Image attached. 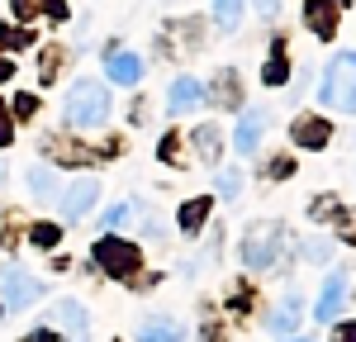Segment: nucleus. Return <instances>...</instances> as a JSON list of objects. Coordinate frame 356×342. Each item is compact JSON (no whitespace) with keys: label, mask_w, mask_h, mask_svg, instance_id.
<instances>
[{"label":"nucleus","mask_w":356,"mask_h":342,"mask_svg":"<svg viewBox=\"0 0 356 342\" xmlns=\"http://www.w3.org/2000/svg\"><path fill=\"white\" fill-rule=\"evenodd\" d=\"M252 5H257V15H266V19L280 15V0H252Z\"/></svg>","instance_id":"nucleus-27"},{"label":"nucleus","mask_w":356,"mask_h":342,"mask_svg":"<svg viewBox=\"0 0 356 342\" xmlns=\"http://www.w3.org/2000/svg\"><path fill=\"white\" fill-rule=\"evenodd\" d=\"M57 238H62V228H57V224H33V247H53Z\"/></svg>","instance_id":"nucleus-24"},{"label":"nucleus","mask_w":356,"mask_h":342,"mask_svg":"<svg viewBox=\"0 0 356 342\" xmlns=\"http://www.w3.org/2000/svg\"><path fill=\"white\" fill-rule=\"evenodd\" d=\"M347 10V0H309L304 5V24L318 38H337V15Z\"/></svg>","instance_id":"nucleus-7"},{"label":"nucleus","mask_w":356,"mask_h":342,"mask_svg":"<svg viewBox=\"0 0 356 342\" xmlns=\"http://www.w3.org/2000/svg\"><path fill=\"white\" fill-rule=\"evenodd\" d=\"M29 190L38 200H53L57 195V171L53 167H29Z\"/></svg>","instance_id":"nucleus-17"},{"label":"nucleus","mask_w":356,"mask_h":342,"mask_svg":"<svg viewBox=\"0 0 356 342\" xmlns=\"http://www.w3.org/2000/svg\"><path fill=\"white\" fill-rule=\"evenodd\" d=\"M95 200H100V181L95 176H76L67 190H57V204H62V219H81L95 209Z\"/></svg>","instance_id":"nucleus-6"},{"label":"nucleus","mask_w":356,"mask_h":342,"mask_svg":"<svg viewBox=\"0 0 356 342\" xmlns=\"http://www.w3.org/2000/svg\"><path fill=\"white\" fill-rule=\"evenodd\" d=\"M38 110V100L33 95H15V114H33Z\"/></svg>","instance_id":"nucleus-26"},{"label":"nucleus","mask_w":356,"mask_h":342,"mask_svg":"<svg viewBox=\"0 0 356 342\" xmlns=\"http://www.w3.org/2000/svg\"><path fill=\"white\" fill-rule=\"evenodd\" d=\"M5 76H10V62H5V57H0V81H5Z\"/></svg>","instance_id":"nucleus-33"},{"label":"nucleus","mask_w":356,"mask_h":342,"mask_svg":"<svg viewBox=\"0 0 356 342\" xmlns=\"http://www.w3.org/2000/svg\"><path fill=\"white\" fill-rule=\"evenodd\" d=\"M166 105H171V114H191L204 105V86L195 81V76H176L171 81V90H166Z\"/></svg>","instance_id":"nucleus-12"},{"label":"nucleus","mask_w":356,"mask_h":342,"mask_svg":"<svg viewBox=\"0 0 356 342\" xmlns=\"http://www.w3.org/2000/svg\"><path fill=\"white\" fill-rule=\"evenodd\" d=\"M105 76H110L114 86H138V81H143V57H138V53H110Z\"/></svg>","instance_id":"nucleus-14"},{"label":"nucleus","mask_w":356,"mask_h":342,"mask_svg":"<svg viewBox=\"0 0 356 342\" xmlns=\"http://www.w3.org/2000/svg\"><path fill=\"white\" fill-rule=\"evenodd\" d=\"M323 105L337 114H356V48L347 53H332V62L323 67V81H318Z\"/></svg>","instance_id":"nucleus-1"},{"label":"nucleus","mask_w":356,"mask_h":342,"mask_svg":"<svg viewBox=\"0 0 356 342\" xmlns=\"http://www.w3.org/2000/svg\"><path fill=\"white\" fill-rule=\"evenodd\" d=\"M219 195L223 200H238V195H243V171H238V167L219 171Z\"/></svg>","instance_id":"nucleus-21"},{"label":"nucleus","mask_w":356,"mask_h":342,"mask_svg":"<svg viewBox=\"0 0 356 342\" xmlns=\"http://www.w3.org/2000/svg\"><path fill=\"white\" fill-rule=\"evenodd\" d=\"M48 15H57V19H62V15H67V5H62V0H48Z\"/></svg>","instance_id":"nucleus-31"},{"label":"nucleus","mask_w":356,"mask_h":342,"mask_svg":"<svg viewBox=\"0 0 356 342\" xmlns=\"http://www.w3.org/2000/svg\"><path fill=\"white\" fill-rule=\"evenodd\" d=\"M129 219H134V204H110L100 224H105V228H110V233H114V228H124V224H129Z\"/></svg>","instance_id":"nucleus-22"},{"label":"nucleus","mask_w":356,"mask_h":342,"mask_svg":"<svg viewBox=\"0 0 356 342\" xmlns=\"http://www.w3.org/2000/svg\"><path fill=\"white\" fill-rule=\"evenodd\" d=\"M62 114H67L72 129H100L110 119V90L100 81H90V76H81V81H72V90H67Z\"/></svg>","instance_id":"nucleus-2"},{"label":"nucleus","mask_w":356,"mask_h":342,"mask_svg":"<svg viewBox=\"0 0 356 342\" xmlns=\"http://www.w3.org/2000/svg\"><path fill=\"white\" fill-rule=\"evenodd\" d=\"M332 342H356V323H342V328L332 333Z\"/></svg>","instance_id":"nucleus-28"},{"label":"nucleus","mask_w":356,"mask_h":342,"mask_svg":"<svg viewBox=\"0 0 356 342\" xmlns=\"http://www.w3.org/2000/svg\"><path fill=\"white\" fill-rule=\"evenodd\" d=\"M290 342H309V338H290Z\"/></svg>","instance_id":"nucleus-34"},{"label":"nucleus","mask_w":356,"mask_h":342,"mask_svg":"<svg viewBox=\"0 0 356 342\" xmlns=\"http://www.w3.org/2000/svg\"><path fill=\"white\" fill-rule=\"evenodd\" d=\"M10 142V119H5V110H0V147Z\"/></svg>","instance_id":"nucleus-30"},{"label":"nucleus","mask_w":356,"mask_h":342,"mask_svg":"<svg viewBox=\"0 0 356 342\" xmlns=\"http://www.w3.org/2000/svg\"><path fill=\"white\" fill-rule=\"evenodd\" d=\"M214 19H219V28H238V19H243V0H214Z\"/></svg>","instance_id":"nucleus-19"},{"label":"nucleus","mask_w":356,"mask_h":342,"mask_svg":"<svg viewBox=\"0 0 356 342\" xmlns=\"http://www.w3.org/2000/svg\"><path fill=\"white\" fill-rule=\"evenodd\" d=\"M304 252L314 256V261H328V256H332V243H323V238H314V243H309Z\"/></svg>","instance_id":"nucleus-25"},{"label":"nucleus","mask_w":356,"mask_h":342,"mask_svg":"<svg viewBox=\"0 0 356 342\" xmlns=\"http://www.w3.org/2000/svg\"><path fill=\"white\" fill-rule=\"evenodd\" d=\"M280 256V224H252L243 238V261L252 271H266Z\"/></svg>","instance_id":"nucleus-3"},{"label":"nucleus","mask_w":356,"mask_h":342,"mask_svg":"<svg viewBox=\"0 0 356 342\" xmlns=\"http://www.w3.org/2000/svg\"><path fill=\"white\" fill-rule=\"evenodd\" d=\"M43 300V281L38 276H29V271H5V281H0V304L10 314L29 309V304H38Z\"/></svg>","instance_id":"nucleus-4"},{"label":"nucleus","mask_w":356,"mask_h":342,"mask_svg":"<svg viewBox=\"0 0 356 342\" xmlns=\"http://www.w3.org/2000/svg\"><path fill=\"white\" fill-rule=\"evenodd\" d=\"M29 43H33L29 28H5L0 24V48H29Z\"/></svg>","instance_id":"nucleus-23"},{"label":"nucleus","mask_w":356,"mask_h":342,"mask_svg":"<svg viewBox=\"0 0 356 342\" xmlns=\"http://www.w3.org/2000/svg\"><path fill=\"white\" fill-rule=\"evenodd\" d=\"M342 300H347V276H342V271H332L328 281H323V295H318V304H314V318H318V323H337V314H342Z\"/></svg>","instance_id":"nucleus-10"},{"label":"nucleus","mask_w":356,"mask_h":342,"mask_svg":"<svg viewBox=\"0 0 356 342\" xmlns=\"http://www.w3.org/2000/svg\"><path fill=\"white\" fill-rule=\"evenodd\" d=\"M261 133H266V110H243V119H238V129H233V147L243 152V157H252L257 152V142H261Z\"/></svg>","instance_id":"nucleus-9"},{"label":"nucleus","mask_w":356,"mask_h":342,"mask_svg":"<svg viewBox=\"0 0 356 342\" xmlns=\"http://www.w3.org/2000/svg\"><path fill=\"white\" fill-rule=\"evenodd\" d=\"M300 314H304L300 295H285V300L275 304V314H271V333H295V323H300Z\"/></svg>","instance_id":"nucleus-15"},{"label":"nucleus","mask_w":356,"mask_h":342,"mask_svg":"<svg viewBox=\"0 0 356 342\" xmlns=\"http://www.w3.org/2000/svg\"><path fill=\"white\" fill-rule=\"evenodd\" d=\"M24 342H57V338H53V328H33Z\"/></svg>","instance_id":"nucleus-29"},{"label":"nucleus","mask_w":356,"mask_h":342,"mask_svg":"<svg viewBox=\"0 0 356 342\" xmlns=\"http://www.w3.org/2000/svg\"><path fill=\"white\" fill-rule=\"evenodd\" d=\"M138 342H186V323H176L166 314H147L138 323Z\"/></svg>","instance_id":"nucleus-11"},{"label":"nucleus","mask_w":356,"mask_h":342,"mask_svg":"<svg viewBox=\"0 0 356 342\" xmlns=\"http://www.w3.org/2000/svg\"><path fill=\"white\" fill-rule=\"evenodd\" d=\"M261 81H266V86H280V81H285V48H280V43H275L271 57H266V76H261Z\"/></svg>","instance_id":"nucleus-20"},{"label":"nucleus","mask_w":356,"mask_h":342,"mask_svg":"<svg viewBox=\"0 0 356 342\" xmlns=\"http://www.w3.org/2000/svg\"><path fill=\"white\" fill-rule=\"evenodd\" d=\"M290 138L300 142V147H309V152H318V147H328V138H332V124L328 119H295V129H290Z\"/></svg>","instance_id":"nucleus-13"},{"label":"nucleus","mask_w":356,"mask_h":342,"mask_svg":"<svg viewBox=\"0 0 356 342\" xmlns=\"http://www.w3.org/2000/svg\"><path fill=\"white\" fill-rule=\"evenodd\" d=\"M29 10H33L29 0H15V15H29Z\"/></svg>","instance_id":"nucleus-32"},{"label":"nucleus","mask_w":356,"mask_h":342,"mask_svg":"<svg viewBox=\"0 0 356 342\" xmlns=\"http://www.w3.org/2000/svg\"><path fill=\"white\" fill-rule=\"evenodd\" d=\"M48 323H53V328H62V333H72L76 342L90 333V314H86L76 300H57L53 309H48Z\"/></svg>","instance_id":"nucleus-8"},{"label":"nucleus","mask_w":356,"mask_h":342,"mask_svg":"<svg viewBox=\"0 0 356 342\" xmlns=\"http://www.w3.org/2000/svg\"><path fill=\"white\" fill-rule=\"evenodd\" d=\"M95 261H100L110 276H134L138 266H143V261H138V247H134V243H124V238H114V233L95 243Z\"/></svg>","instance_id":"nucleus-5"},{"label":"nucleus","mask_w":356,"mask_h":342,"mask_svg":"<svg viewBox=\"0 0 356 342\" xmlns=\"http://www.w3.org/2000/svg\"><path fill=\"white\" fill-rule=\"evenodd\" d=\"M204 219H209V200H191V204H181V228H186V233H200Z\"/></svg>","instance_id":"nucleus-18"},{"label":"nucleus","mask_w":356,"mask_h":342,"mask_svg":"<svg viewBox=\"0 0 356 342\" xmlns=\"http://www.w3.org/2000/svg\"><path fill=\"white\" fill-rule=\"evenodd\" d=\"M191 142L200 147V162H219V147H223V133L214 129V124H200L191 133Z\"/></svg>","instance_id":"nucleus-16"}]
</instances>
